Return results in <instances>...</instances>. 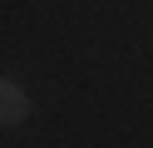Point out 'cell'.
I'll use <instances>...</instances> for the list:
<instances>
[{
	"mask_svg": "<svg viewBox=\"0 0 153 148\" xmlns=\"http://www.w3.org/2000/svg\"><path fill=\"white\" fill-rule=\"evenodd\" d=\"M0 99H5V123H20L25 118V109H30V99H25V89L15 84V79H5V84H0Z\"/></svg>",
	"mask_w": 153,
	"mask_h": 148,
	"instance_id": "1",
	"label": "cell"
}]
</instances>
